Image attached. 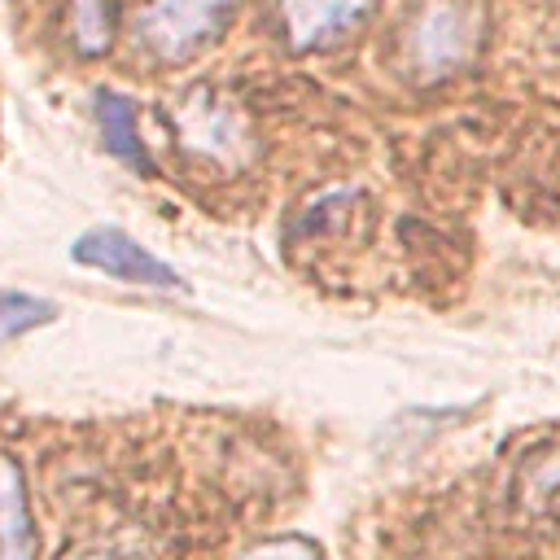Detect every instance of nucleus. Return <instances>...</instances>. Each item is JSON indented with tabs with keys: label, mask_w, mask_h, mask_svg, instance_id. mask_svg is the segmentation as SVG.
Segmentation results:
<instances>
[{
	"label": "nucleus",
	"mask_w": 560,
	"mask_h": 560,
	"mask_svg": "<svg viewBox=\"0 0 560 560\" xmlns=\"http://www.w3.org/2000/svg\"><path fill=\"white\" fill-rule=\"evenodd\" d=\"M236 9L241 0H144L136 13V39L158 61H188L228 31Z\"/></svg>",
	"instance_id": "obj_1"
},
{
	"label": "nucleus",
	"mask_w": 560,
	"mask_h": 560,
	"mask_svg": "<svg viewBox=\"0 0 560 560\" xmlns=\"http://www.w3.org/2000/svg\"><path fill=\"white\" fill-rule=\"evenodd\" d=\"M481 39V18L464 0H429L407 31V70L420 79H442L477 52Z\"/></svg>",
	"instance_id": "obj_2"
},
{
	"label": "nucleus",
	"mask_w": 560,
	"mask_h": 560,
	"mask_svg": "<svg viewBox=\"0 0 560 560\" xmlns=\"http://www.w3.org/2000/svg\"><path fill=\"white\" fill-rule=\"evenodd\" d=\"M70 258L92 267V271H105L109 280H122V284H149V289H184L179 271L166 267L158 254H149L136 236H127L122 228H88L74 236L70 245Z\"/></svg>",
	"instance_id": "obj_3"
},
{
	"label": "nucleus",
	"mask_w": 560,
	"mask_h": 560,
	"mask_svg": "<svg viewBox=\"0 0 560 560\" xmlns=\"http://www.w3.org/2000/svg\"><path fill=\"white\" fill-rule=\"evenodd\" d=\"M376 0H280V31L293 52H315L350 35Z\"/></svg>",
	"instance_id": "obj_4"
},
{
	"label": "nucleus",
	"mask_w": 560,
	"mask_h": 560,
	"mask_svg": "<svg viewBox=\"0 0 560 560\" xmlns=\"http://www.w3.org/2000/svg\"><path fill=\"white\" fill-rule=\"evenodd\" d=\"M512 512L534 529H560V433L521 459L512 477Z\"/></svg>",
	"instance_id": "obj_5"
},
{
	"label": "nucleus",
	"mask_w": 560,
	"mask_h": 560,
	"mask_svg": "<svg viewBox=\"0 0 560 560\" xmlns=\"http://www.w3.org/2000/svg\"><path fill=\"white\" fill-rule=\"evenodd\" d=\"M35 521L26 503V477L13 455H0V560H35Z\"/></svg>",
	"instance_id": "obj_6"
},
{
	"label": "nucleus",
	"mask_w": 560,
	"mask_h": 560,
	"mask_svg": "<svg viewBox=\"0 0 560 560\" xmlns=\"http://www.w3.org/2000/svg\"><path fill=\"white\" fill-rule=\"evenodd\" d=\"M96 122H101L105 149H109L114 158H122L127 166H140V171H149V166H153V162H149V153H144V144H140L136 109H131V101H127V96H118V92H101V96H96Z\"/></svg>",
	"instance_id": "obj_7"
},
{
	"label": "nucleus",
	"mask_w": 560,
	"mask_h": 560,
	"mask_svg": "<svg viewBox=\"0 0 560 560\" xmlns=\"http://www.w3.org/2000/svg\"><path fill=\"white\" fill-rule=\"evenodd\" d=\"M57 319V302L35 298V293H18V289H0V341L26 337L31 328H44Z\"/></svg>",
	"instance_id": "obj_8"
},
{
	"label": "nucleus",
	"mask_w": 560,
	"mask_h": 560,
	"mask_svg": "<svg viewBox=\"0 0 560 560\" xmlns=\"http://www.w3.org/2000/svg\"><path fill=\"white\" fill-rule=\"evenodd\" d=\"M70 39L83 57H96L114 39V13L109 0H70Z\"/></svg>",
	"instance_id": "obj_9"
},
{
	"label": "nucleus",
	"mask_w": 560,
	"mask_h": 560,
	"mask_svg": "<svg viewBox=\"0 0 560 560\" xmlns=\"http://www.w3.org/2000/svg\"><path fill=\"white\" fill-rule=\"evenodd\" d=\"M241 560H319V547L311 538L298 534H280V538H262L249 551H241Z\"/></svg>",
	"instance_id": "obj_10"
},
{
	"label": "nucleus",
	"mask_w": 560,
	"mask_h": 560,
	"mask_svg": "<svg viewBox=\"0 0 560 560\" xmlns=\"http://www.w3.org/2000/svg\"><path fill=\"white\" fill-rule=\"evenodd\" d=\"M92 560H101V556H92Z\"/></svg>",
	"instance_id": "obj_11"
}]
</instances>
